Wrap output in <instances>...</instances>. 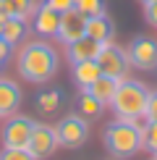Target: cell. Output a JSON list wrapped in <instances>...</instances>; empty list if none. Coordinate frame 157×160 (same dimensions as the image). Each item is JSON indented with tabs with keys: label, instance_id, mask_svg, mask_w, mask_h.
Returning <instances> with one entry per match:
<instances>
[{
	"label": "cell",
	"instance_id": "cell-21",
	"mask_svg": "<svg viewBox=\"0 0 157 160\" xmlns=\"http://www.w3.org/2000/svg\"><path fill=\"white\" fill-rule=\"evenodd\" d=\"M8 3H11L13 13L21 18H31V13L37 11V0H8Z\"/></svg>",
	"mask_w": 157,
	"mask_h": 160
},
{
	"label": "cell",
	"instance_id": "cell-3",
	"mask_svg": "<svg viewBox=\"0 0 157 160\" xmlns=\"http://www.w3.org/2000/svg\"><path fill=\"white\" fill-rule=\"evenodd\" d=\"M147 97L149 89L136 79H121L118 82V89L110 105H113L118 118H128V121H136V118H144V108H147Z\"/></svg>",
	"mask_w": 157,
	"mask_h": 160
},
{
	"label": "cell",
	"instance_id": "cell-22",
	"mask_svg": "<svg viewBox=\"0 0 157 160\" xmlns=\"http://www.w3.org/2000/svg\"><path fill=\"white\" fill-rule=\"evenodd\" d=\"M0 160H37L26 147H3Z\"/></svg>",
	"mask_w": 157,
	"mask_h": 160
},
{
	"label": "cell",
	"instance_id": "cell-25",
	"mask_svg": "<svg viewBox=\"0 0 157 160\" xmlns=\"http://www.w3.org/2000/svg\"><path fill=\"white\" fill-rule=\"evenodd\" d=\"M45 3L50 5V8H55V11H68V8H74V0H45Z\"/></svg>",
	"mask_w": 157,
	"mask_h": 160
},
{
	"label": "cell",
	"instance_id": "cell-28",
	"mask_svg": "<svg viewBox=\"0 0 157 160\" xmlns=\"http://www.w3.org/2000/svg\"><path fill=\"white\" fill-rule=\"evenodd\" d=\"M3 63H5V61H3V58H0V68H3Z\"/></svg>",
	"mask_w": 157,
	"mask_h": 160
},
{
	"label": "cell",
	"instance_id": "cell-4",
	"mask_svg": "<svg viewBox=\"0 0 157 160\" xmlns=\"http://www.w3.org/2000/svg\"><path fill=\"white\" fill-rule=\"evenodd\" d=\"M55 134H58L60 147H65V150H78L84 142H87L89 126H87V121H84L81 116L68 113V116H63L60 121L55 123Z\"/></svg>",
	"mask_w": 157,
	"mask_h": 160
},
{
	"label": "cell",
	"instance_id": "cell-11",
	"mask_svg": "<svg viewBox=\"0 0 157 160\" xmlns=\"http://www.w3.org/2000/svg\"><path fill=\"white\" fill-rule=\"evenodd\" d=\"M102 45L105 42H100V39H94L89 34L78 37V39H74V42H68V45H65V48H68V63L74 66L78 61H92V58H97L100 50H102Z\"/></svg>",
	"mask_w": 157,
	"mask_h": 160
},
{
	"label": "cell",
	"instance_id": "cell-2",
	"mask_svg": "<svg viewBox=\"0 0 157 160\" xmlns=\"http://www.w3.org/2000/svg\"><path fill=\"white\" fill-rule=\"evenodd\" d=\"M102 142H105V150L115 160L134 158L141 150V126L136 121H128V118H118L105 129Z\"/></svg>",
	"mask_w": 157,
	"mask_h": 160
},
{
	"label": "cell",
	"instance_id": "cell-27",
	"mask_svg": "<svg viewBox=\"0 0 157 160\" xmlns=\"http://www.w3.org/2000/svg\"><path fill=\"white\" fill-rule=\"evenodd\" d=\"M147 3H157V0H141V5H147Z\"/></svg>",
	"mask_w": 157,
	"mask_h": 160
},
{
	"label": "cell",
	"instance_id": "cell-6",
	"mask_svg": "<svg viewBox=\"0 0 157 160\" xmlns=\"http://www.w3.org/2000/svg\"><path fill=\"white\" fill-rule=\"evenodd\" d=\"M126 52H128V61H131L134 68H139V71H157V39L139 34V37L131 39Z\"/></svg>",
	"mask_w": 157,
	"mask_h": 160
},
{
	"label": "cell",
	"instance_id": "cell-9",
	"mask_svg": "<svg viewBox=\"0 0 157 160\" xmlns=\"http://www.w3.org/2000/svg\"><path fill=\"white\" fill-rule=\"evenodd\" d=\"M87 34V16L84 13H78L76 8H68L60 13V26H58V34L55 39H60L63 45L74 42V39L84 37Z\"/></svg>",
	"mask_w": 157,
	"mask_h": 160
},
{
	"label": "cell",
	"instance_id": "cell-16",
	"mask_svg": "<svg viewBox=\"0 0 157 160\" xmlns=\"http://www.w3.org/2000/svg\"><path fill=\"white\" fill-rule=\"evenodd\" d=\"M26 32H29V18L11 16V18H5V21H3V32H0V37H3L11 48H16V45H21L24 39H26Z\"/></svg>",
	"mask_w": 157,
	"mask_h": 160
},
{
	"label": "cell",
	"instance_id": "cell-30",
	"mask_svg": "<svg viewBox=\"0 0 157 160\" xmlns=\"http://www.w3.org/2000/svg\"><path fill=\"white\" fill-rule=\"evenodd\" d=\"M152 160H157V158H152Z\"/></svg>",
	"mask_w": 157,
	"mask_h": 160
},
{
	"label": "cell",
	"instance_id": "cell-20",
	"mask_svg": "<svg viewBox=\"0 0 157 160\" xmlns=\"http://www.w3.org/2000/svg\"><path fill=\"white\" fill-rule=\"evenodd\" d=\"M74 8L84 16H97V13L107 11V3L105 0H74Z\"/></svg>",
	"mask_w": 157,
	"mask_h": 160
},
{
	"label": "cell",
	"instance_id": "cell-19",
	"mask_svg": "<svg viewBox=\"0 0 157 160\" xmlns=\"http://www.w3.org/2000/svg\"><path fill=\"white\" fill-rule=\"evenodd\" d=\"M141 150L147 152H157V121H147L141 126Z\"/></svg>",
	"mask_w": 157,
	"mask_h": 160
},
{
	"label": "cell",
	"instance_id": "cell-24",
	"mask_svg": "<svg viewBox=\"0 0 157 160\" xmlns=\"http://www.w3.org/2000/svg\"><path fill=\"white\" fill-rule=\"evenodd\" d=\"M144 18H147L149 26L157 29V3H147V5H144Z\"/></svg>",
	"mask_w": 157,
	"mask_h": 160
},
{
	"label": "cell",
	"instance_id": "cell-10",
	"mask_svg": "<svg viewBox=\"0 0 157 160\" xmlns=\"http://www.w3.org/2000/svg\"><path fill=\"white\" fill-rule=\"evenodd\" d=\"M58 26H60V11L50 8L42 0V3L37 5V11L31 13V29H34L39 37H55Z\"/></svg>",
	"mask_w": 157,
	"mask_h": 160
},
{
	"label": "cell",
	"instance_id": "cell-29",
	"mask_svg": "<svg viewBox=\"0 0 157 160\" xmlns=\"http://www.w3.org/2000/svg\"><path fill=\"white\" fill-rule=\"evenodd\" d=\"M155 158H157V152H155Z\"/></svg>",
	"mask_w": 157,
	"mask_h": 160
},
{
	"label": "cell",
	"instance_id": "cell-13",
	"mask_svg": "<svg viewBox=\"0 0 157 160\" xmlns=\"http://www.w3.org/2000/svg\"><path fill=\"white\" fill-rule=\"evenodd\" d=\"M63 89L60 87H47V89L37 92L34 95V105H37V113L39 116H55L58 110L63 108Z\"/></svg>",
	"mask_w": 157,
	"mask_h": 160
},
{
	"label": "cell",
	"instance_id": "cell-1",
	"mask_svg": "<svg viewBox=\"0 0 157 160\" xmlns=\"http://www.w3.org/2000/svg\"><path fill=\"white\" fill-rule=\"evenodd\" d=\"M58 68H60V55L45 39L26 42L18 52V76L31 84H47L58 74Z\"/></svg>",
	"mask_w": 157,
	"mask_h": 160
},
{
	"label": "cell",
	"instance_id": "cell-14",
	"mask_svg": "<svg viewBox=\"0 0 157 160\" xmlns=\"http://www.w3.org/2000/svg\"><path fill=\"white\" fill-rule=\"evenodd\" d=\"M87 34L100 39V42H113L115 37V24L107 13H97V16H87Z\"/></svg>",
	"mask_w": 157,
	"mask_h": 160
},
{
	"label": "cell",
	"instance_id": "cell-26",
	"mask_svg": "<svg viewBox=\"0 0 157 160\" xmlns=\"http://www.w3.org/2000/svg\"><path fill=\"white\" fill-rule=\"evenodd\" d=\"M11 16H16L11 8V3L8 0H0V21H5V18H11Z\"/></svg>",
	"mask_w": 157,
	"mask_h": 160
},
{
	"label": "cell",
	"instance_id": "cell-8",
	"mask_svg": "<svg viewBox=\"0 0 157 160\" xmlns=\"http://www.w3.org/2000/svg\"><path fill=\"white\" fill-rule=\"evenodd\" d=\"M58 147H60V142H58L55 126H50V123H34V131H31V137H29L26 150H29L37 160H42V158H50Z\"/></svg>",
	"mask_w": 157,
	"mask_h": 160
},
{
	"label": "cell",
	"instance_id": "cell-18",
	"mask_svg": "<svg viewBox=\"0 0 157 160\" xmlns=\"http://www.w3.org/2000/svg\"><path fill=\"white\" fill-rule=\"evenodd\" d=\"M100 63H97V58H92V61H78L74 63V82L78 89H84V87H89L94 82L97 76H100Z\"/></svg>",
	"mask_w": 157,
	"mask_h": 160
},
{
	"label": "cell",
	"instance_id": "cell-15",
	"mask_svg": "<svg viewBox=\"0 0 157 160\" xmlns=\"http://www.w3.org/2000/svg\"><path fill=\"white\" fill-rule=\"evenodd\" d=\"M105 108H107V105H105L102 100H97L94 95H89V92H84V89H81V95H78L76 102H74V113L81 116L84 121H94V118H100L105 113Z\"/></svg>",
	"mask_w": 157,
	"mask_h": 160
},
{
	"label": "cell",
	"instance_id": "cell-12",
	"mask_svg": "<svg viewBox=\"0 0 157 160\" xmlns=\"http://www.w3.org/2000/svg\"><path fill=\"white\" fill-rule=\"evenodd\" d=\"M21 87H18L13 79H5L0 76V118H8L13 116L18 108H21Z\"/></svg>",
	"mask_w": 157,
	"mask_h": 160
},
{
	"label": "cell",
	"instance_id": "cell-23",
	"mask_svg": "<svg viewBox=\"0 0 157 160\" xmlns=\"http://www.w3.org/2000/svg\"><path fill=\"white\" fill-rule=\"evenodd\" d=\"M144 118H147V121H157V89H155V92H149V97H147Z\"/></svg>",
	"mask_w": 157,
	"mask_h": 160
},
{
	"label": "cell",
	"instance_id": "cell-5",
	"mask_svg": "<svg viewBox=\"0 0 157 160\" xmlns=\"http://www.w3.org/2000/svg\"><path fill=\"white\" fill-rule=\"evenodd\" d=\"M97 63H100V71L113 79H126L128 76V68H131V61H128V52L123 48H118L113 42H105L100 55H97Z\"/></svg>",
	"mask_w": 157,
	"mask_h": 160
},
{
	"label": "cell",
	"instance_id": "cell-7",
	"mask_svg": "<svg viewBox=\"0 0 157 160\" xmlns=\"http://www.w3.org/2000/svg\"><path fill=\"white\" fill-rule=\"evenodd\" d=\"M34 123L37 121L29 118V116H18V113L8 116L3 131H0V137H3V147H26L31 131H34Z\"/></svg>",
	"mask_w": 157,
	"mask_h": 160
},
{
	"label": "cell",
	"instance_id": "cell-17",
	"mask_svg": "<svg viewBox=\"0 0 157 160\" xmlns=\"http://www.w3.org/2000/svg\"><path fill=\"white\" fill-rule=\"evenodd\" d=\"M118 82H121V79H113V76H107V74H100L89 87H84V92H89V95H94L97 100H102L105 105H110V100H113L115 89H118Z\"/></svg>",
	"mask_w": 157,
	"mask_h": 160
}]
</instances>
